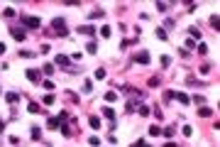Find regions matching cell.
Here are the masks:
<instances>
[{
  "instance_id": "1",
  "label": "cell",
  "mask_w": 220,
  "mask_h": 147,
  "mask_svg": "<svg viewBox=\"0 0 220 147\" xmlns=\"http://www.w3.org/2000/svg\"><path fill=\"white\" fill-rule=\"evenodd\" d=\"M52 27H54V30H56V32H54V35H59V37H66V35H68V32H66V22H64L61 17H56V20H54V22H52Z\"/></svg>"
},
{
  "instance_id": "2",
  "label": "cell",
  "mask_w": 220,
  "mask_h": 147,
  "mask_svg": "<svg viewBox=\"0 0 220 147\" xmlns=\"http://www.w3.org/2000/svg\"><path fill=\"white\" fill-rule=\"evenodd\" d=\"M20 22H22L25 27H30V30H37V27H39V17H27V15H22Z\"/></svg>"
},
{
  "instance_id": "3",
  "label": "cell",
  "mask_w": 220,
  "mask_h": 147,
  "mask_svg": "<svg viewBox=\"0 0 220 147\" xmlns=\"http://www.w3.org/2000/svg\"><path fill=\"white\" fill-rule=\"evenodd\" d=\"M135 61L137 64H149V54L147 52H139V54H135Z\"/></svg>"
},
{
  "instance_id": "4",
  "label": "cell",
  "mask_w": 220,
  "mask_h": 147,
  "mask_svg": "<svg viewBox=\"0 0 220 147\" xmlns=\"http://www.w3.org/2000/svg\"><path fill=\"white\" fill-rule=\"evenodd\" d=\"M10 32H12V37H15L17 42H22V39H25V30H20V27H15V30H10Z\"/></svg>"
},
{
  "instance_id": "5",
  "label": "cell",
  "mask_w": 220,
  "mask_h": 147,
  "mask_svg": "<svg viewBox=\"0 0 220 147\" xmlns=\"http://www.w3.org/2000/svg\"><path fill=\"white\" fill-rule=\"evenodd\" d=\"M27 78H30L32 83H37V81H39V74H37V69H27Z\"/></svg>"
},
{
  "instance_id": "6",
  "label": "cell",
  "mask_w": 220,
  "mask_h": 147,
  "mask_svg": "<svg viewBox=\"0 0 220 147\" xmlns=\"http://www.w3.org/2000/svg\"><path fill=\"white\" fill-rule=\"evenodd\" d=\"M103 115H105L108 120H115V110L110 108V106H105V108H103Z\"/></svg>"
},
{
  "instance_id": "7",
  "label": "cell",
  "mask_w": 220,
  "mask_h": 147,
  "mask_svg": "<svg viewBox=\"0 0 220 147\" xmlns=\"http://www.w3.org/2000/svg\"><path fill=\"white\" fill-rule=\"evenodd\" d=\"M103 15H105V12H103V10H100V7H98V10H93V12H91V15H88V20H100V17H103Z\"/></svg>"
},
{
  "instance_id": "8",
  "label": "cell",
  "mask_w": 220,
  "mask_h": 147,
  "mask_svg": "<svg viewBox=\"0 0 220 147\" xmlns=\"http://www.w3.org/2000/svg\"><path fill=\"white\" fill-rule=\"evenodd\" d=\"M88 123H91V128H93V130H100V118L91 115V120H88Z\"/></svg>"
},
{
  "instance_id": "9",
  "label": "cell",
  "mask_w": 220,
  "mask_h": 147,
  "mask_svg": "<svg viewBox=\"0 0 220 147\" xmlns=\"http://www.w3.org/2000/svg\"><path fill=\"white\" fill-rule=\"evenodd\" d=\"M105 101H108V103L118 101V93H115V91H108V93H105Z\"/></svg>"
},
{
  "instance_id": "10",
  "label": "cell",
  "mask_w": 220,
  "mask_h": 147,
  "mask_svg": "<svg viewBox=\"0 0 220 147\" xmlns=\"http://www.w3.org/2000/svg\"><path fill=\"white\" fill-rule=\"evenodd\" d=\"M174 96H176V101H179V103H184V106L189 103V96H186V93H174Z\"/></svg>"
},
{
  "instance_id": "11",
  "label": "cell",
  "mask_w": 220,
  "mask_h": 147,
  "mask_svg": "<svg viewBox=\"0 0 220 147\" xmlns=\"http://www.w3.org/2000/svg\"><path fill=\"white\" fill-rule=\"evenodd\" d=\"M210 113H213V110L208 108V106H203V108L198 110V115H201V118H208V115H210Z\"/></svg>"
},
{
  "instance_id": "12",
  "label": "cell",
  "mask_w": 220,
  "mask_h": 147,
  "mask_svg": "<svg viewBox=\"0 0 220 147\" xmlns=\"http://www.w3.org/2000/svg\"><path fill=\"white\" fill-rule=\"evenodd\" d=\"M189 35H191V39H201V32H198V27H191Z\"/></svg>"
},
{
  "instance_id": "13",
  "label": "cell",
  "mask_w": 220,
  "mask_h": 147,
  "mask_svg": "<svg viewBox=\"0 0 220 147\" xmlns=\"http://www.w3.org/2000/svg\"><path fill=\"white\" fill-rule=\"evenodd\" d=\"M149 135H154V137L161 135V128H159V125H152V128H149Z\"/></svg>"
},
{
  "instance_id": "14",
  "label": "cell",
  "mask_w": 220,
  "mask_h": 147,
  "mask_svg": "<svg viewBox=\"0 0 220 147\" xmlns=\"http://www.w3.org/2000/svg\"><path fill=\"white\" fill-rule=\"evenodd\" d=\"M56 64H61V66H66V64H68V57H64V54H59V57H56Z\"/></svg>"
},
{
  "instance_id": "15",
  "label": "cell",
  "mask_w": 220,
  "mask_h": 147,
  "mask_svg": "<svg viewBox=\"0 0 220 147\" xmlns=\"http://www.w3.org/2000/svg\"><path fill=\"white\" fill-rule=\"evenodd\" d=\"M210 25H213L215 30H220V20H218V15H213V17H210Z\"/></svg>"
},
{
  "instance_id": "16",
  "label": "cell",
  "mask_w": 220,
  "mask_h": 147,
  "mask_svg": "<svg viewBox=\"0 0 220 147\" xmlns=\"http://www.w3.org/2000/svg\"><path fill=\"white\" fill-rule=\"evenodd\" d=\"M78 32H83V35H93V27L86 25V27H78Z\"/></svg>"
},
{
  "instance_id": "17",
  "label": "cell",
  "mask_w": 220,
  "mask_h": 147,
  "mask_svg": "<svg viewBox=\"0 0 220 147\" xmlns=\"http://www.w3.org/2000/svg\"><path fill=\"white\" fill-rule=\"evenodd\" d=\"M5 98H7V101H10V103H15V101H17V98H20V96H17V93H7V96H5Z\"/></svg>"
},
{
  "instance_id": "18",
  "label": "cell",
  "mask_w": 220,
  "mask_h": 147,
  "mask_svg": "<svg viewBox=\"0 0 220 147\" xmlns=\"http://www.w3.org/2000/svg\"><path fill=\"white\" fill-rule=\"evenodd\" d=\"M44 103H47V106H52V103H54V93H49V96H44Z\"/></svg>"
},
{
  "instance_id": "19",
  "label": "cell",
  "mask_w": 220,
  "mask_h": 147,
  "mask_svg": "<svg viewBox=\"0 0 220 147\" xmlns=\"http://www.w3.org/2000/svg\"><path fill=\"white\" fill-rule=\"evenodd\" d=\"M49 128H59V118H49Z\"/></svg>"
},
{
  "instance_id": "20",
  "label": "cell",
  "mask_w": 220,
  "mask_h": 147,
  "mask_svg": "<svg viewBox=\"0 0 220 147\" xmlns=\"http://www.w3.org/2000/svg\"><path fill=\"white\" fill-rule=\"evenodd\" d=\"M32 137H34V140H39V137H42V132H39V128H32Z\"/></svg>"
},
{
  "instance_id": "21",
  "label": "cell",
  "mask_w": 220,
  "mask_h": 147,
  "mask_svg": "<svg viewBox=\"0 0 220 147\" xmlns=\"http://www.w3.org/2000/svg\"><path fill=\"white\" fill-rule=\"evenodd\" d=\"M100 35H103V37H110V35H113V30H110V27H103V30H100Z\"/></svg>"
},
{
  "instance_id": "22",
  "label": "cell",
  "mask_w": 220,
  "mask_h": 147,
  "mask_svg": "<svg viewBox=\"0 0 220 147\" xmlns=\"http://www.w3.org/2000/svg\"><path fill=\"white\" fill-rule=\"evenodd\" d=\"M86 49H88V52L93 54V52H95V49H98V47H95V42H88V44H86Z\"/></svg>"
},
{
  "instance_id": "23",
  "label": "cell",
  "mask_w": 220,
  "mask_h": 147,
  "mask_svg": "<svg viewBox=\"0 0 220 147\" xmlns=\"http://www.w3.org/2000/svg\"><path fill=\"white\" fill-rule=\"evenodd\" d=\"M198 54H208V47L205 44H198Z\"/></svg>"
},
{
  "instance_id": "24",
  "label": "cell",
  "mask_w": 220,
  "mask_h": 147,
  "mask_svg": "<svg viewBox=\"0 0 220 147\" xmlns=\"http://www.w3.org/2000/svg\"><path fill=\"white\" fill-rule=\"evenodd\" d=\"M161 132H164L166 137H174V128H166V130H161Z\"/></svg>"
},
{
  "instance_id": "25",
  "label": "cell",
  "mask_w": 220,
  "mask_h": 147,
  "mask_svg": "<svg viewBox=\"0 0 220 147\" xmlns=\"http://www.w3.org/2000/svg\"><path fill=\"white\" fill-rule=\"evenodd\" d=\"M42 71H44V74H54V66H52V64H47V66H44Z\"/></svg>"
},
{
  "instance_id": "26",
  "label": "cell",
  "mask_w": 220,
  "mask_h": 147,
  "mask_svg": "<svg viewBox=\"0 0 220 147\" xmlns=\"http://www.w3.org/2000/svg\"><path fill=\"white\" fill-rule=\"evenodd\" d=\"M95 78H100V81H103V78H105V71H103V69H98V71H95Z\"/></svg>"
},
{
  "instance_id": "27",
  "label": "cell",
  "mask_w": 220,
  "mask_h": 147,
  "mask_svg": "<svg viewBox=\"0 0 220 147\" xmlns=\"http://www.w3.org/2000/svg\"><path fill=\"white\" fill-rule=\"evenodd\" d=\"M139 115H149V108L147 106H139Z\"/></svg>"
},
{
  "instance_id": "28",
  "label": "cell",
  "mask_w": 220,
  "mask_h": 147,
  "mask_svg": "<svg viewBox=\"0 0 220 147\" xmlns=\"http://www.w3.org/2000/svg\"><path fill=\"white\" fill-rule=\"evenodd\" d=\"M88 142H91V145H93V147H98V145H100V140H98L95 135H93V137H91V140H88Z\"/></svg>"
},
{
  "instance_id": "29",
  "label": "cell",
  "mask_w": 220,
  "mask_h": 147,
  "mask_svg": "<svg viewBox=\"0 0 220 147\" xmlns=\"http://www.w3.org/2000/svg\"><path fill=\"white\" fill-rule=\"evenodd\" d=\"M30 113H39V106L37 103H30Z\"/></svg>"
},
{
  "instance_id": "30",
  "label": "cell",
  "mask_w": 220,
  "mask_h": 147,
  "mask_svg": "<svg viewBox=\"0 0 220 147\" xmlns=\"http://www.w3.org/2000/svg\"><path fill=\"white\" fill-rule=\"evenodd\" d=\"M2 130H5V123H2V120H0V132H2Z\"/></svg>"
},
{
  "instance_id": "31",
  "label": "cell",
  "mask_w": 220,
  "mask_h": 147,
  "mask_svg": "<svg viewBox=\"0 0 220 147\" xmlns=\"http://www.w3.org/2000/svg\"><path fill=\"white\" fill-rule=\"evenodd\" d=\"M132 147H144V145H142V142H135V145H132Z\"/></svg>"
}]
</instances>
